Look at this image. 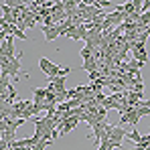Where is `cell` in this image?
I'll return each mask as SVG.
<instances>
[{
	"instance_id": "cell-8",
	"label": "cell",
	"mask_w": 150,
	"mask_h": 150,
	"mask_svg": "<svg viewBox=\"0 0 150 150\" xmlns=\"http://www.w3.org/2000/svg\"><path fill=\"white\" fill-rule=\"evenodd\" d=\"M98 150H112V146H110V142H101L98 146Z\"/></svg>"
},
{
	"instance_id": "cell-3",
	"label": "cell",
	"mask_w": 150,
	"mask_h": 150,
	"mask_svg": "<svg viewBox=\"0 0 150 150\" xmlns=\"http://www.w3.org/2000/svg\"><path fill=\"white\" fill-rule=\"evenodd\" d=\"M33 96H35V103H43L47 98V89L43 87H33Z\"/></svg>"
},
{
	"instance_id": "cell-5",
	"label": "cell",
	"mask_w": 150,
	"mask_h": 150,
	"mask_svg": "<svg viewBox=\"0 0 150 150\" xmlns=\"http://www.w3.org/2000/svg\"><path fill=\"white\" fill-rule=\"evenodd\" d=\"M83 69H85L87 73H91V71H98V59H96V57H91V59L83 61Z\"/></svg>"
},
{
	"instance_id": "cell-6",
	"label": "cell",
	"mask_w": 150,
	"mask_h": 150,
	"mask_svg": "<svg viewBox=\"0 0 150 150\" xmlns=\"http://www.w3.org/2000/svg\"><path fill=\"white\" fill-rule=\"evenodd\" d=\"M12 37H14V39H21V41H26L25 30H21L16 25H12Z\"/></svg>"
},
{
	"instance_id": "cell-1",
	"label": "cell",
	"mask_w": 150,
	"mask_h": 150,
	"mask_svg": "<svg viewBox=\"0 0 150 150\" xmlns=\"http://www.w3.org/2000/svg\"><path fill=\"white\" fill-rule=\"evenodd\" d=\"M126 136H128L126 128H122V126H114V132H112V142H116V144H122V140H124Z\"/></svg>"
},
{
	"instance_id": "cell-7",
	"label": "cell",
	"mask_w": 150,
	"mask_h": 150,
	"mask_svg": "<svg viewBox=\"0 0 150 150\" xmlns=\"http://www.w3.org/2000/svg\"><path fill=\"white\" fill-rule=\"evenodd\" d=\"M128 138H130L132 142H138V144H140V140H142V134H140L138 130H132V132L128 134Z\"/></svg>"
},
{
	"instance_id": "cell-2",
	"label": "cell",
	"mask_w": 150,
	"mask_h": 150,
	"mask_svg": "<svg viewBox=\"0 0 150 150\" xmlns=\"http://www.w3.org/2000/svg\"><path fill=\"white\" fill-rule=\"evenodd\" d=\"M53 65H55V63H51L47 57H41V59H39V67H41L43 73H47V77H49L51 71H53Z\"/></svg>"
},
{
	"instance_id": "cell-4",
	"label": "cell",
	"mask_w": 150,
	"mask_h": 150,
	"mask_svg": "<svg viewBox=\"0 0 150 150\" xmlns=\"http://www.w3.org/2000/svg\"><path fill=\"white\" fill-rule=\"evenodd\" d=\"M132 55H134V59L140 63V65H146L148 63V55H146V51H138V49H132Z\"/></svg>"
}]
</instances>
